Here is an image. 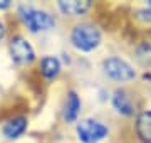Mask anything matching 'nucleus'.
Segmentation results:
<instances>
[{
	"label": "nucleus",
	"mask_w": 151,
	"mask_h": 143,
	"mask_svg": "<svg viewBox=\"0 0 151 143\" xmlns=\"http://www.w3.org/2000/svg\"><path fill=\"white\" fill-rule=\"evenodd\" d=\"M17 15L22 20V24L27 27L29 32L42 34L55 27V17L50 12L44 9H35L32 5H19Z\"/></svg>",
	"instance_id": "nucleus-1"
},
{
	"label": "nucleus",
	"mask_w": 151,
	"mask_h": 143,
	"mask_svg": "<svg viewBox=\"0 0 151 143\" xmlns=\"http://www.w3.org/2000/svg\"><path fill=\"white\" fill-rule=\"evenodd\" d=\"M69 40H70V46L76 51H79V52H92V51H96L101 46L103 35H101V30L96 25L87 24V22H81V24H76L74 27L70 29Z\"/></svg>",
	"instance_id": "nucleus-2"
},
{
	"label": "nucleus",
	"mask_w": 151,
	"mask_h": 143,
	"mask_svg": "<svg viewBox=\"0 0 151 143\" xmlns=\"http://www.w3.org/2000/svg\"><path fill=\"white\" fill-rule=\"evenodd\" d=\"M108 135L109 128L96 118H84L76 123V136L81 143H101Z\"/></svg>",
	"instance_id": "nucleus-3"
},
{
	"label": "nucleus",
	"mask_w": 151,
	"mask_h": 143,
	"mask_svg": "<svg viewBox=\"0 0 151 143\" xmlns=\"http://www.w3.org/2000/svg\"><path fill=\"white\" fill-rule=\"evenodd\" d=\"M9 54H10V59L19 66H30L35 61L34 46L22 34H15V35L10 37V40H9Z\"/></svg>",
	"instance_id": "nucleus-4"
},
{
	"label": "nucleus",
	"mask_w": 151,
	"mask_h": 143,
	"mask_svg": "<svg viewBox=\"0 0 151 143\" xmlns=\"http://www.w3.org/2000/svg\"><path fill=\"white\" fill-rule=\"evenodd\" d=\"M103 72L109 79L118 81V83H128L136 77L134 67L128 61L121 59L118 56H111V57L103 61Z\"/></svg>",
	"instance_id": "nucleus-5"
},
{
	"label": "nucleus",
	"mask_w": 151,
	"mask_h": 143,
	"mask_svg": "<svg viewBox=\"0 0 151 143\" xmlns=\"http://www.w3.org/2000/svg\"><path fill=\"white\" fill-rule=\"evenodd\" d=\"M82 110V101L81 96L76 91H69L65 94V101L62 106V120L65 123H76Z\"/></svg>",
	"instance_id": "nucleus-6"
},
{
	"label": "nucleus",
	"mask_w": 151,
	"mask_h": 143,
	"mask_svg": "<svg viewBox=\"0 0 151 143\" xmlns=\"http://www.w3.org/2000/svg\"><path fill=\"white\" fill-rule=\"evenodd\" d=\"M27 126H29V121L25 116H14L10 120H7L4 123V126H2V135L7 138V140H19V138L24 135V133L27 131Z\"/></svg>",
	"instance_id": "nucleus-7"
},
{
	"label": "nucleus",
	"mask_w": 151,
	"mask_h": 143,
	"mask_svg": "<svg viewBox=\"0 0 151 143\" xmlns=\"http://www.w3.org/2000/svg\"><path fill=\"white\" fill-rule=\"evenodd\" d=\"M91 5L89 0H59L57 10L65 17H81L89 12Z\"/></svg>",
	"instance_id": "nucleus-8"
},
{
	"label": "nucleus",
	"mask_w": 151,
	"mask_h": 143,
	"mask_svg": "<svg viewBox=\"0 0 151 143\" xmlns=\"http://www.w3.org/2000/svg\"><path fill=\"white\" fill-rule=\"evenodd\" d=\"M111 105L119 115L123 116H133L134 115V103L131 94L126 89H116L111 96Z\"/></svg>",
	"instance_id": "nucleus-9"
},
{
	"label": "nucleus",
	"mask_w": 151,
	"mask_h": 143,
	"mask_svg": "<svg viewBox=\"0 0 151 143\" xmlns=\"http://www.w3.org/2000/svg\"><path fill=\"white\" fill-rule=\"evenodd\" d=\"M39 71L42 74V77L45 81H54L57 79L62 71V62L57 56H44L40 57V62H39Z\"/></svg>",
	"instance_id": "nucleus-10"
},
{
	"label": "nucleus",
	"mask_w": 151,
	"mask_h": 143,
	"mask_svg": "<svg viewBox=\"0 0 151 143\" xmlns=\"http://www.w3.org/2000/svg\"><path fill=\"white\" fill-rule=\"evenodd\" d=\"M134 131L141 143H151V110L141 111L136 116Z\"/></svg>",
	"instance_id": "nucleus-11"
},
{
	"label": "nucleus",
	"mask_w": 151,
	"mask_h": 143,
	"mask_svg": "<svg viewBox=\"0 0 151 143\" xmlns=\"http://www.w3.org/2000/svg\"><path fill=\"white\" fill-rule=\"evenodd\" d=\"M136 59L141 66L151 67V42H141L136 46Z\"/></svg>",
	"instance_id": "nucleus-12"
},
{
	"label": "nucleus",
	"mask_w": 151,
	"mask_h": 143,
	"mask_svg": "<svg viewBox=\"0 0 151 143\" xmlns=\"http://www.w3.org/2000/svg\"><path fill=\"white\" fill-rule=\"evenodd\" d=\"M5 32H7V27L5 24H4V20H0V42L5 39Z\"/></svg>",
	"instance_id": "nucleus-13"
},
{
	"label": "nucleus",
	"mask_w": 151,
	"mask_h": 143,
	"mask_svg": "<svg viewBox=\"0 0 151 143\" xmlns=\"http://www.w3.org/2000/svg\"><path fill=\"white\" fill-rule=\"evenodd\" d=\"M10 5L12 4L9 2V0H0V10H7Z\"/></svg>",
	"instance_id": "nucleus-14"
},
{
	"label": "nucleus",
	"mask_w": 151,
	"mask_h": 143,
	"mask_svg": "<svg viewBox=\"0 0 151 143\" xmlns=\"http://www.w3.org/2000/svg\"><path fill=\"white\" fill-rule=\"evenodd\" d=\"M150 7H151V2H150Z\"/></svg>",
	"instance_id": "nucleus-15"
}]
</instances>
